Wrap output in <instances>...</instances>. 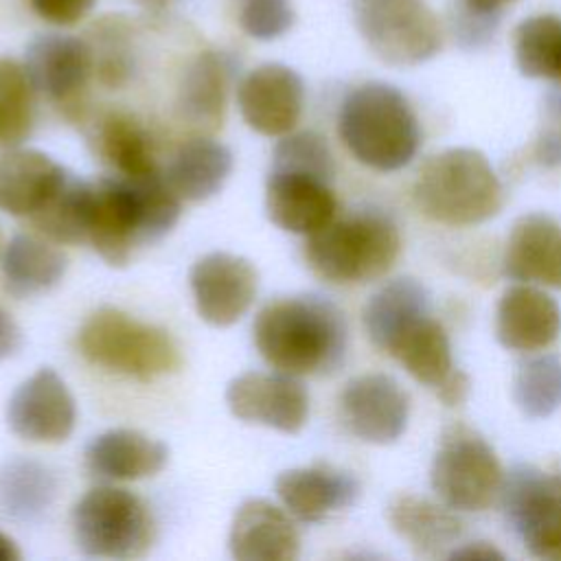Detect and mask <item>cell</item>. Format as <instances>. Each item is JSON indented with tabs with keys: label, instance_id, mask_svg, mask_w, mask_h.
Segmentation results:
<instances>
[{
	"label": "cell",
	"instance_id": "cell-17",
	"mask_svg": "<svg viewBox=\"0 0 561 561\" xmlns=\"http://www.w3.org/2000/svg\"><path fill=\"white\" fill-rule=\"evenodd\" d=\"M388 355L423 386L436 392L443 405H460L471 388L469 377L456 368L449 337L430 313L414 320L390 346Z\"/></svg>",
	"mask_w": 561,
	"mask_h": 561
},
{
	"label": "cell",
	"instance_id": "cell-20",
	"mask_svg": "<svg viewBox=\"0 0 561 561\" xmlns=\"http://www.w3.org/2000/svg\"><path fill=\"white\" fill-rule=\"evenodd\" d=\"M228 548L237 561H291L300 552V535L283 508L250 497L234 511Z\"/></svg>",
	"mask_w": 561,
	"mask_h": 561
},
{
	"label": "cell",
	"instance_id": "cell-8",
	"mask_svg": "<svg viewBox=\"0 0 561 561\" xmlns=\"http://www.w3.org/2000/svg\"><path fill=\"white\" fill-rule=\"evenodd\" d=\"M504 478L497 454L476 430L454 423L443 432L430 482L445 506L482 513L500 500Z\"/></svg>",
	"mask_w": 561,
	"mask_h": 561
},
{
	"label": "cell",
	"instance_id": "cell-7",
	"mask_svg": "<svg viewBox=\"0 0 561 561\" xmlns=\"http://www.w3.org/2000/svg\"><path fill=\"white\" fill-rule=\"evenodd\" d=\"M72 533L88 557L136 559L149 552L156 524L149 506L131 491L101 484L72 508Z\"/></svg>",
	"mask_w": 561,
	"mask_h": 561
},
{
	"label": "cell",
	"instance_id": "cell-25",
	"mask_svg": "<svg viewBox=\"0 0 561 561\" xmlns=\"http://www.w3.org/2000/svg\"><path fill=\"white\" fill-rule=\"evenodd\" d=\"M169 462L164 443L127 427L107 430L85 447V467L101 480H142L160 473Z\"/></svg>",
	"mask_w": 561,
	"mask_h": 561
},
{
	"label": "cell",
	"instance_id": "cell-16",
	"mask_svg": "<svg viewBox=\"0 0 561 561\" xmlns=\"http://www.w3.org/2000/svg\"><path fill=\"white\" fill-rule=\"evenodd\" d=\"M7 423L22 440L55 445L72 434L77 405L64 379L53 368H39L13 390Z\"/></svg>",
	"mask_w": 561,
	"mask_h": 561
},
{
	"label": "cell",
	"instance_id": "cell-9",
	"mask_svg": "<svg viewBox=\"0 0 561 561\" xmlns=\"http://www.w3.org/2000/svg\"><path fill=\"white\" fill-rule=\"evenodd\" d=\"M353 20L366 46L390 66H416L443 44L425 0H353Z\"/></svg>",
	"mask_w": 561,
	"mask_h": 561
},
{
	"label": "cell",
	"instance_id": "cell-13",
	"mask_svg": "<svg viewBox=\"0 0 561 561\" xmlns=\"http://www.w3.org/2000/svg\"><path fill=\"white\" fill-rule=\"evenodd\" d=\"M237 105L245 125L256 134L285 136L302 116L305 81L287 64H261L241 77Z\"/></svg>",
	"mask_w": 561,
	"mask_h": 561
},
{
	"label": "cell",
	"instance_id": "cell-6",
	"mask_svg": "<svg viewBox=\"0 0 561 561\" xmlns=\"http://www.w3.org/2000/svg\"><path fill=\"white\" fill-rule=\"evenodd\" d=\"M77 346L90 364L138 381L175 373L182 364L180 346L169 331L116 307L92 311L77 333Z\"/></svg>",
	"mask_w": 561,
	"mask_h": 561
},
{
	"label": "cell",
	"instance_id": "cell-18",
	"mask_svg": "<svg viewBox=\"0 0 561 561\" xmlns=\"http://www.w3.org/2000/svg\"><path fill=\"white\" fill-rule=\"evenodd\" d=\"M265 213L272 224L294 234H311L337 213L331 182L302 171L270 169L265 182Z\"/></svg>",
	"mask_w": 561,
	"mask_h": 561
},
{
	"label": "cell",
	"instance_id": "cell-26",
	"mask_svg": "<svg viewBox=\"0 0 561 561\" xmlns=\"http://www.w3.org/2000/svg\"><path fill=\"white\" fill-rule=\"evenodd\" d=\"M232 162V151L224 142L195 136L173 153L164 178L180 199L204 202L221 191Z\"/></svg>",
	"mask_w": 561,
	"mask_h": 561
},
{
	"label": "cell",
	"instance_id": "cell-24",
	"mask_svg": "<svg viewBox=\"0 0 561 561\" xmlns=\"http://www.w3.org/2000/svg\"><path fill=\"white\" fill-rule=\"evenodd\" d=\"M68 171L37 149L11 147L0 153V210L33 217L59 188Z\"/></svg>",
	"mask_w": 561,
	"mask_h": 561
},
{
	"label": "cell",
	"instance_id": "cell-42",
	"mask_svg": "<svg viewBox=\"0 0 561 561\" xmlns=\"http://www.w3.org/2000/svg\"><path fill=\"white\" fill-rule=\"evenodd\" d=\"M449 557H473V559H491V557H502L497 550L484 546V543H476V546H467V548H460V550H451Z\"/></svg>",
	"mask_w": 561,
	"mask_h": 561
},
{
	"label": "cell",
	"instance_id": "cell-12",
	"mask_svg": "<svg viewBox=\"0 0 561 561\" xmlns=\"http://www.w3.org/2000/svg\"><path fill=\"white\" fill-rule=\"evenodd\" d=\"M226 403L239 421L285 434L300 432L309 416L307 388L296 375L283 370L237 375L226 388Z\"/></svg>",
	"mask_w": 561,
	"mask_h": 561
},
{
	"label": "cell",
	"instance_id": "cell-39",
	"mask_svg": "<svg viewBox=\"0 0 561 561\" xmlns=\"http://www.w3.org/2000/svg\"><path fill=\"white\" fill-rule=\"evenodd\" d=\"M99 0H28L31 11L53 24V26H72L85 20Z\"/></svg>",
	"mask_w": 561,
	"mask_h": 561
},
{
	"label": "cell",
	"instance_id": "cell-23",
	"mask_svg": "<svg viewBox=\"0 0 561 561\" xmlns=\"http://www.w3.org/2000/svg\"><path fill=\"white\" fill-rule=\"evenodd\" d=\"M504 274L517 283L561 287V226L543 215L519 217L504 250Z\"/></svg>",
	"mask_w": 561,
	"mask_h": 561
},
{
	"label": "cell",
	"instance_id": "cell-28",
	"mask_svg": "<svg viewBox=\"0 0 561 561\" xmlns=\"http://www.w3.org/2000/svg\"><path fill=\"white\" fill-rule=\"evenodd\" d=\"M66 256L48 241L20 232L2 252L4 289L15 298H31L53 289L66 274Z\"/></svg>",
	"mask_w": 561,
	"mask_h": 561
},
{
	"label": "cell",
	"instance_id": "cell-19",
	"mask_svg": "<svg viewBox=\"0 0 561 561\" xmlns=\"http://www.w3.org/2000/svg\"><path fill=\"white\" fill-rule=\"evenodd\" d=\"M495 335L508 351H543L561 335V309L543 289L517 283L508 287L497 302Z\"/></svg>",
	"mask_w": 561,
	"mask_h": 561
},
{
	"label": "cell",
	"instance_id": "cell-31",
	"mask_svg": "<svg viewBox=\"0 0 561 561\" xmlns=\"http://www.w3.org/2000/svg\"><path fill=\"white\" fill-rule=\"evenodd\" d=\"M94 204V182L68 173L50 199L28 217L31 224L50 241L83 243L90 234Z\"/></svg>",
	"mask_w": 561,
	"mask_h": 561
},
{
	"label": "cell",
	"instance_id": "cell-21",
	"mask_svg": "<svg viewBox=\"0 0 561 561\" xmlns=\"http://www.w3.org/2000/svg\"><path fill=\"white\" fill-rule=\"evenodd\" d=\"M237 59L228 50H204L184 70L178 90V114L193 129L213 134L221 127Z\"/></svg>",
	"mask_w": 561,
	"mask_h": 561
},
{
	"label": "cell",
	"instance_id": "cell-33",
	"mask_svg": "<svg viewBox=\"0 0 561 561\" xmlns=\"http://www.w3.org/2000/svg\"><path fill=\"white\" fill-rule=\"evenodd\" d=\"M35 88L22 61L0 57V149L20 147L35 125Z\"/></svg>",
	"mask_w": 561,
	"mask_h": 561
},
{
	"label": "cell",
	"instance_id": "cell-44",
	"mask_svg": "<svg viewBox=\"0 0 561 561\" xmlns=\"http://www.w3.org/2000/svg\"><path fill=\"white\" fill-rule=\"evenodd\" d=\"M138 4H140L145 11H151V13H164L167 9H171L173 0H138Z\"/></svg>",
	"mask_w": 561,
	"mask_h": 561
},
{
	"label": "cell",
	"instance_id": "cell-43",
	"mask_svg": "<svg viewBox=\"0 0 561 561\" xmlns=\"http://www.w3.org/2000/svg\"><path fill=\"white\" fill-rule=\"evenodd\" d=\"M18 559H20V550L7 535L0 533V561H18Z\"/></svg>",
	"mask_w": 561,
	"mask_h": 561
},
{
	"label": "cell",
	"instance_id": "cell-38",
	"mask_svg": "<svg viewBox=\"0 0 561 561\" xmlns=\"http://www.w3.org/2000/svg\"><path fill=\"white\" fill-rule=\"evenodd\" d=\"M535 158L543 167L561 164V94H550L543 105V125L535 142Z\"/></svg>",
	"mask_w": 561,
	"mask_h": 561
},
{
	"label": "cell",
	"instance_id": "cell-34",
	"mask_svg": "<svg viewBox=\"0 0 561 561\" xmlns=\"http://www.w3.org/2000/svg\"><path fill=\"white\" fill-rule=\"evenodd\" d=\"M513 401L528 419H546L561 408V357L543 353L519 364Z\"/></svg>",
	"mask_w": 561,
	"mask_h": 561
},
{
	"label": "cell",
	"instance_id": "cell-40",
	"mask_svg": "<svg viewBox=\"0 0 561 561\" xmlns=\"http://www.w3.org/2000/svg\"><path fill=\"white\" fill-rule=\"evenodd\" d=\"M22 346V331L11 313L0 305V359L11 357Z\"/></svg>",
	"mask_w": 561,
	"mask_h": 561
},
{
	"label": "cell",
	"instance_id": "cell-15",
	"mask_svg": "<svg viewBox=\"0 0 561 561\" xmlns=\"http://www.w3.org/2000/svg\"><path fill=\"white\" fill-rule=\"evenodd\" d=\"M195 309L213 327H230L245 316L259 289L254 265L230 252L197 259L188 274Z\"/></svg>",
	"mask_w": 561,
	"mask_h": 561
},
{
	"label": "cell",
	"instance_id": "cell-45",
	"mask_svg": "<svg viewBox=\"0 0 561 561\" xmlns=\"http://www.w3.org/2000/svg\"><path fill=\"white\" fill-rule=\"evenodd\" d=\"M554 81H561V50H559V59H557V70H554Z\"/></svg>",
	"mask_w": 561,
	"mask_h": 561
},
{
	"label": "cell",
	"instance_id": "cell-30",
	"mask_svg": "<svg viewBox=\"0 0 561 561\" xmlns=\"http://www.w3.org/2000/svg\"><path fill=\"white\" fill-rule=\"evenodd\" d=\"M94 147L101 160L123 178L156 173V156L149 131L125 112H107L94 127Z\"/></svg>",
	"mask_w": 561,
	"mask_h": 561
},
{
	"label": "cell",
	"instance_id": "cell-27",
	"mask_svg": "<svg viewBox=\"0 0 561 561\" xmlns=\"http://www.w3.org/2000/svg\"><path fill=\"white\" fill-rule=\"evenodd\" d=\"M388 522L392 530L410 543L416 554L436 557L462 535V522L454 508L430 502L425 497L403 493L388 504Z\"/></svg>",
	"mask_w": 561,
	"mask_h": 561
},
{
	"label": "cell",
	"instance_id": "cell-14",
	"mask_svg": "<svg viewBox=\"0 0 561 561\" xmlns=\"http://www.w3.org/2000/svg\"><path fill=\"white\" fill-rule=\"evenodd\" d=\"M408 392L383 373L353 377L340 394V419L364 443L390 445L399 440L408 427Z\"/></svg>",
	"mask_w": 561,
	"mask_h": 561
},
{
	"label": "cell",
	"instance_id": "cell-22",
	"mask_svg": "<svg viewBox=\"0 0 561 561\" xmlns=\"http://www.w3.org/2000/svg\"><path fill=\"white\" fill-rule=\"evenodd\" d=\"M274 491L296 519L320 522L353 506L359 497V482L335 467L311 465L283 471L274 482Z\"/></svg>",
	"mask_w": 561,
	"mask_h": 561
},
{
	"label": "cell",
	"instance_id": "cell-10",
	"mask_svg": "<svg viewBox=\"0 0 561 561\" xmlns=\"http://www.w3.org/2000/svg\"><path fill=\"white\" fill-rule=\"evenodd\" d=\"M508 526L533 557L561 561V471L515 467L502 486Z\"/></svg>",
	"mask_w": 561,
	"mask_h": 561
},
{
	"label": "cell",
	"instance_id": "cell-4",
	"mask_svg": "<svg viewBox=\"0 0 561 561\" xmlns=\"http://www.w3.org/2000/svg\"><path fill=\"white\" fill-rule=\"evenodd\" d=\"M412 199L436 224L476 226L502 210L504 188L482 151L451 147L423 162Z\"/></svg>",
	"mask_w": 561,
	"mask_h": 561
},
{
	"label": "cell",
	"instance_id": "cell-36",
	"mask_svg": "<svg viewBox=\"0 0 561 561\" xmlns=\"http://www.w3.org/2000/svg\"><path fill=\"white\" fill-rule=\"evenodd\" d=\"M272 169L302 171L333 182L335 162L327 140L316 131L285 134L272 153Z\"/></svg>",
	"mask_w": 561,
	"mask_h": 561
},
{
	"label": "cell",
	"instance_id": "cell-41",
	"mask_svg": "<svg viewBox=\"0 0 561 561\" xmlns=\"http://www.w3.org/2000/svg\"><path fill=\"white\" fill-rule=\"evenodd\" d=\"M515 0H462V7L478 11V13H486V15H500L504 4H511Z\"/></svg>",
	"mask_w": 561,
	"mask_h": 561
},
{
	"label": "cell",
	"instance_id": "cell-3",
	"mask_svg": "<svg viewBox=\"0 0 561 561\" xmlns=\"http://www.w3.org/2000/svg\"><path fill=\"white\" fill-rule=\"evenodd\" d=\"M337 134L353 158L375 171L403 169L419 149V118L390 83L368 81L353 88L337 114Z\"/></svg>",
	"mask_w": 561,
	"mask_h": 561
},
{
	"label": "cell",
	"instance_id": "cell-1",
	"mask_svg": "<svg viewBox=\"0 0 561 561\" xmlns=\"http://www.w3.org/2000/svg\"><path fill=\"white\" fill-rule=\"evenodd\" d=\"M252 333L259 355L272 368L296 377L337 370L348 346L344 313L313 294L267 302L256 313Z\"/></svg>",
	"mask_w": 561,
	"mask_h": 561
},
{
	"label": "cell",
	"instance_id": "cell-2",
	"mask_svg": "<svg viewBox=\"0 0 561 561\" xmlns=\"http://www.w3.org/2000/svg\"><path fill=\"white\" fill-rule=\"evenodd\" d=\"M182 199L156 171L140 178H103L94 182V204L88 241L114 267L131 254L167 237L178 224Z\"/></svg>",
	"mask_w": 561,
	"mask_h": 561
},
{
	"label": "cell",
	"instance_id": "cell-5",
	"mask_svg": "<svg viewBox=\"0 0 561 561\" xmlns=\"http://www.w3.org/2000/svg\"><path fill=\"white\" fill-rule=\"evenodd\" d=\"M401 252L397 224L377 210L333 217L307 234L305 259L324 280L355 285L377 280L390 272Z\"/></svg>",
	"mask_w": 561,
	"mask_h": 561
},
{
	"label": "cell",
	"instance_id": "cell-11",
	"mask_svg": "<svg viewBox=\"0 0 561 561\" xmlns=\"http://www.w3.org/2000/svg\"><path fill=\"white\" fill-rule=\"evenodd\" d=\"M24 68L39 96L72 112L81 105L94 77V59L88 39L68 33H42L26 53Z\"/></svg>",
	"mask_w": 561,
	"mask_h": 561
},
{
	"label": "cell",
	"instance_id": "cell-37",
	"mask_svg": "<svg viewBox=\"0 0 561 561\" xmlns=\"http://www.w3.org/2000/svg\"><path fill=\"white\" fill-rule=\"evenodd\" d=\"M234 15L241 31L259 42L283 37L296 22L291 0H234Z\"/></svg>",
	"mask_w": 561,
	"mask_h": 561
},
{
	"label": "cell",
	"instance_id": "cell-29",
	"mask_svg": "<svg viewBox=\"0 0 561 561\" xmlns=\"http://www.w3.org/2000/svg\"><path fill=\"white\" fill-rule=\"evenodd\" d=\"M427 298L425 287L414 278H394L375 291L364 307V329L373 346L388 353L414 320L430 313Z\"/></svg>",
	"mask_w": 561,
	"mask_h": 561
},
{
	"label": "cell",
	"instance_id": "cell-35",
	"mask_svg": "<svg viewBox=\"0 0 561 561\" xmlns=\"http://www.w3.org/2000/svg\"><path fill=\"white\" fill-rule=\"evenodd\" d=\"M94 77L110 88H118L129 81L134 72V42L129 24L123 15H105L99 20L88 37Z\"/></svg>",
	"mask_w": 561,
	"mask_h": 561
},
{
	"label": "cell",
	"instance_id": "cell-32",
	"mask_svg": "<svg viewBox=\"0 0 561 561\" xmlns=\"http://www.w3.org/2000/svg\"><path fill=\"white\" fill-rule=\"evenodd\" d=\"M57 491L53 471L31 458H11L0 469V506L18 522H35Z\"/></svg>",
	"mask_w": 561,
	"mask_h": 561
}]
</instances>
